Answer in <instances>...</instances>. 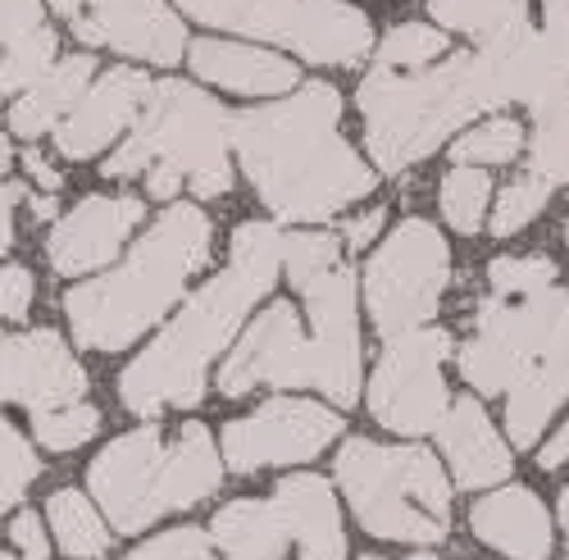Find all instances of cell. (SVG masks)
Segmentation results:
<instances>
[{
    "instance_id": "cell-1",
    "label": "cell",
    "mask_w": 569,
    "mask_h": 560,
    "mask_svg": "<svg viewBox=\"0 0 569 560\" xmlns=\"http://www.w3.org/2000/svg\"><path fill=\"white\" fill-rule=\"evenodd\" d=\"M342 97L328 82H301L292 101L237 110L228 132L242 173L282 223H319L373 192V169L338 132Z\"/></svg>"
},
{
    "instance_id": "cell-2",
    "label": "cell",
    "mask_w": 569,
    "mask_h": 560,
    "mask_svg": "<svg viewBox=\"0 0 569 560\" xmlns=\"http://www.w3.org/2000/svg\"><path fill=\"white\" fill-rule=\"evenodd\" d=\"M288 232L256 219L232 232V264L178 310L169 329L141 351L119 379L123 406L132 414L156 419L160 410H192L206 397L210 360L237 338L247 310L273 288L282 269Z\"/></svg>"
},
{
    "instance_id": "cell-3",
    "label": "cell",
    "mask_w": 569,
    "mask_h": 560,
    "mask_svg": "<svg viewBox=\"0 0 569 560\" xmlns=\"http://www.w3.org/2000/svg\"><path fill=\"white\" fill-rule=\"evenodd\" d=\"M210 242L214 228L201 210L192 206L164 210L119 269L69 288L64 319L73 329V342L87 351L132 347L182 297L187 278L210 260Z\"/></svg>"
},
{
    "instance_id": "cell-4",
    "label": "cell",
    "mask_w": 569,
    "mask_h": 560,
    "mask_svg": "<svg viewBox=\"0 0 569 560\" xmlns=\"http://www.w3.org/2000/svg\"><path fill=\"white\" fill-rule=\"evenodd\" d=\"M356 101L365 119V142L383 173H401L419 164L469 119L497 110L473 51H456L447 56V64L415 69V73L373 64V73H365L356 91Z\"/></svg>"
},
{
    "instance_id": "cell-5",
    "label": "cell",
    "mask_w": 569,
    "mask_h": 560,
    "mask_svg": "<svg viewBox=\"0 0 569 560\" xmlns=\"http://www.w3.org/2000/svg\"><path fill=\"white\" fill-rule=\"evenodd\" d=\"M228 123H232V114L214 97H206L201 87L164 78L151 87L147 110L137 114L132 132L119 142V151L106 160L101 173L123 182L137 173H151L156 164H173L201 201H214L232 187Z\"/></svg>"
},
{
    "instance_id": "cell-6",
    "label": "cell",
    "mask_w": 569,
    "mask_h": 560,
    "mask_svg": "<svg viewBox=\"0 0 569 560\" xmlns=\"http://www.w3.org/2000/svg\"><path fill=\"white\" fill-rule=\"evenodd\" d=\"M338 483L365 533L388 542H419V547H433L447 538L451 492L433 451L351 438L338 451Z\"/></svg>"
},
{
    "instance_id": "cell-7",
    "label": "cell",
    "mask_w": 569,
    "mask_h": 560,
    "mask_svg": "<svg viewBox=\"0 0 569 560\" xmlns=\"http://www.w3.org/2000/svg\"><path fill=\"white\" fill-rule=\"evenodd\" d=\"M197 23L264 37L310 64H360L373 51L369 19L347 0H173Z\"/></svg>"
},
{
    "instance_id": "cell-8",
    "label": "cell",
    "mask_w": 569,
    "mask_h": 560,
    "mask_svg": "<svg viewBox=\"0 0 569 560\" xmlns=\"http://www.w3.org/2000/svg\"><path fill=\"white\" fill-rule=\"evenodd\" d=\"M447 278H451V251L442 232L429 219L397 223L392 238L365 264V301L373 314V329L383 338L423 329L438 314Z\"/></svg>"
},
{
    "instance_id": "cell-9",
    "label": "cell",
    "mask_w": 569,
    "mask_h": 560,
    "mask_svg": "<svg viewBox=\"0 0 569 560\" xmlns=\"http://www.w3.org/2000/svg\"><path fill=\"white\" fill-rule=\"evenodd\" d=\"M447 356H451V333L429 329V323L401 338H388L383 360L373 364V379H369V410L378 424L401 438L442 429V419L451 410L447 383H442Z\"/></svg>"
},
{
    "instance_id": "cell-10",
    "label": "cell",
    "mask_w": 569,
    "mask_h": 560,
    "mask_svg": "<svg viewBox=\"0 0 569 560\" xmlns=\"http://www.w3.org/2000/svg\"><path fill=\"white\" fill-rule=\"evenodd\" d=\"M338 433V410L301 397H273L223 429V464L232 474H256L264 464H301L315 460Z\"/></svg>"
},
{
    "instance_id": "cell-11",
    "label": "cell",
    "mask_w": 569,
    "mask_h": 560,
    "mask_svg": "<svg viewBox=\"0 0 569 560\" xmlns=\"http://www.w3.org/2000/svg\"><path fill=\"white\" fill-rule=\"evenodd\" d=\"M56 14L87 46H110L141 64H178L187 46L182 19L164 0H51Z\"/></svg>"
},
{
    "instance_id": "cell-12",
    "label": "cell",
    "mask_w": 569,
    "mask_h": 560,
    "mask_svg": "<svg viewBox=\"0 0 569 560\" xmlns=\"http://www.w3.org/2000/svg\"><path fill=\"white\" fill-rule=\"evenodd\" d=\"M256 388H315V347L288 301H273L223 356L219 392L251 397Z\"/></svg>"
},
{
    "instance_id": "cell-13",
    "label": "cell",
    "mask_w": 569,
    "mask_h": 560,
    "mask_svg": "<svg viewBox=\"0 0 569 560\" xmlns=\"http://www.w3.org/2000/svg\"><path fill=\"white\" fill-rule=\"evenodd\" d=\"M310 310L315 388L338 406L360 401V329H356V273L333 264L297 288Z\"/></svg>"
},
{
    "instance_id": "cell-14",
    "label": "cell",
    "mask_w": 569,
    "mask_h": 560,
    "mask_svg": "<svg viewBox=\"0 0 569 560\" xmlns=\"http://www.w3.org/2000/svg\"><path fill=\"white\" fill-rule=\"evenodd\" d=\"M164 438L156 424L132 429L114 438L97 460H91V497L101 501L106 520L119 533H141L151 520H160V464H164Z\"/></svg>"
},
{
    "instance_id": "cell-15",
    "label": "cell",
    "mask_w": 569,
    "mask_h": 560,
    "mask_svg": "<svg viewBox=\"0 0 569 560\" xmlns=\"http://www.w3.org/2000/svg\"><path fill=\"white\" fill-rule=\"evenodd\" d=\"M6 401L23 410H56L73 406L87 397V373L64 347L60 333L32 329V333H10L6 338Z\"/></svg>"
},
{
    "instance_id": "cell-16",
    "label": "cell",
    "mask_w": 569,
    "mask_h": 560,
    "mask_svg": "<svg viewBox=\"0 0 569 560\" xmlns=\"http://www.w3.org/2000/svg\"><path fill=\"white\" fill-rule=\"evenodd\" d=\"M147 219V206L137 197H87L78 201L51 232V264L64 278H82L119 256V247L132 238V228Z\"/></svg>"
},
{
    "instance_id": "cell-17",
    "label": "cell",
    "mask_w": 569,
    "mask_h": 560,
    "mask_svg": "<svg viewBox=\"0 0 569 560\" xmlns=\"http://www.w3.org/2000/svg\"><path fill=\"white\" fill-rule=\"evenodd\" d=\"M151 78L141 69H110L87 87V97L73 106V114L56 128V147L64 160H91L101 156L114 137L137 123V114L151 101Z\"/></svg>"
},
{
    "instance_id": "cell-18",
    "label": "cell",
    "mask_w": 569,
    "mask_h": 560,
    "mask_svg": "<svg viewBox=\"0 0 569 560\" xmlns=\"http://www.w3.org/2000/svg\"><path fill=\"white\" fill-rule=\"evenodd\" d=\"M187 60H192L197 78L237 91V97H282V91L301 87V69L288 56H273L264 46H247V41L197 37Z\"/></svg>"
},
{
    "instance_id": "cell-19",
    "label": "cell",
    "mask_w": 569,
    "mask_h": 560,
    "mask_svg": "<svg viewBox=\"0 0 569 560\" xmlns=\"http://www.w3.org/2000/svg\"><path fill=\"white\" fill-rule=\"evenodd\" d=\"M469 524L492 551H501L510 560H547L551 556V516L538 501V492L525 483L473 501Z\"/></svg>"
},
{
    "instance_id": "cell-20",
    "label": "cell",
    "mask_w": 569,
    "mask_h": 560,
    "mask_svg": "<svg viewBox=\"0 0 569 560\" xmlns=\"http://www.w3.org/2000/svg\"><path fill=\"white\" fill-rule=\"evenodd\" d=\"M438 438H442V451L451 460V474L460 488L483 492V488H497L501 479H510V447L497 438L483 401H473V397L451 401Z\"/></svg>"
},
{
    "instance_id": "cell-21",
    "label": "cell",
    "mask_w": 569,
    "mask_h": 560,
    "mask_svg": "<svg viewBox=\"0 0 569 560\" xmlns=\"http://www.w3.org/2000/svg\"><path fill=\"white\" fill-rule=\"evenodd\" d=\"M273 506L288 520L292 542L301 547V560H347V538L338 520L333 488L319 474H292L273 492Z\"/></svg>"
},
{
    "instance_id": "cell-22",
    "label": "cell",
    "mask_w": 569,
    "mask_h": 560,
    "mask_svg": "<svg viewBox=\"0 0 569 560\" xmlns=\"http://www.w3.org/2000/svg\"><path fill=\"white\" fill-rule=\"evenodd\" d=\"M569 310V292L547 288L533 297H488L479 306V333L515 347L519 356H542V347L551 342V333L560 329V319Z\"/></svg>"
},
{
    "instance_id": "cell-23",
    "label": "cell",
    "mask_w": 569,
    "mask_h": 560,
    "mask_svg": "<svg viewBox=\"0 0 569 560\" xmlns=\"http://www.w3.org/2000/svg\"><path fill=\"white\" fill-rule=\"evenodd\" d=\"M515 101L533 114L569 106V28H525L515 46Z\"/></svg>"
},
{
    "instance_id": "cell-24",
    "label": "cell",
    "mask_w": 569,
    "mask_h": 560,
    "mask_svg": "<svg viewBox=\"0 0 569 560\" xmlns=\"http://www.w3.org/2000/svg\"><path fill=\"white\" fill-rule=\"evenodd\" d=\"M219 479H223V460L206 424H182L178 438L164 447V464H160V516L197 506L219 488Z\"/></svg>"
},
{
    "instance_id": "cell-25",
    "label": "cell",
    "mask_w": 569,
    "mask_h": 560,
    "mask_svg": "<svg viewBox=\"0 0 569 560\" xmlns=\"http://www.w3.org/2000/svg\"><path fill=\"white\" fill-rule=\"evenodd\" d=\"M97 82V60L91 56H69L46 73L37 87H28L10 110V132L14 137H41L46 128H60L73 106L87 97V87Z\"/></svg>"
},
{
    "instance_id": "cell-26",
    "label": "cell",
    "mask_w": 569,
    "mask_h": 560,
    "mask_svg": "<svg viewBox=\"0 0 569 560\" xmlns=\"http://www.w3.org/2000/svg\"><path fill=\"white\" fill-rule=\"evenodd\" d=\"M228 560H278L288 547V520L273 501H228L210 524Z\"/></svg>"
},
{
    "instance_id": "cell-27",
    "label": "cell",
    "mask_w": 569,
    "mask_h": 560,
    "mask_svg": "<svg viewBox=\"0 0 569 560\" xmlns=\"http://www.w3.org/2000/svg\"><path fill=\"white\" fill-rule=\"evenodd\" d=\"M565 401V388L551 379L547 369H525V379H519L510 392H506V429H510V442L519 451L538 447L547 419L556 414V406Z\"/></svg>"
},
{
    "instance_id": "cell-28",
    "label": "cell",
    "mask_w": 569,
    "mask_h": 560,
    "mask_svg": "<svg viewBox=\"0 0 569 560\" xmlns=\"http://www.w3.org/2000/svg\"><path fill=\"white\" fill-rule=\"evenodd\" d=\"M456 360H460L465 383H469L473 392H483V397L510 392L519 379H525V369H533L529 356H519L515 347H506V342H497V338H488V333H473V338L460 347Z\"/></svg>"
},
{
    "instance_id": "cell-29",
    "label": "cell",
    "mask_w": 569,
    "mask_h": 560,
    "mask_svg": "<svg viewBox=\"0 0 569 560\" xmlns=\"http://www.w3.org/2000/svg\"><path fill=\"white\" fill-rule=\"evenodd\" d=\"M46 520H51L60 547H64L73 560H97V556H106L110 533H106L101 516L91 510V501H87L82 492H73V488L56 492L51 501H46Z\"/></svg>"
},
{
    "instance_id": "cell-30",
    "label": "cell",
    "mask_w": 569,
    "mask_h": 560,
    "mask_svg": "<svg viewBox=\"0 0 569 560\" xmlns=\"http://www.w3.org/2000/svg\"><path fill=\"white\" fill-rule=\"evenodd\" d=\"M429 14L442 28L488 41V37H501L519 23H529V0H429Z\"/></svg>"
},
{
    "instance_id": "cell-31",
    "label": "cell",
    "mask_w": 569,
    "mask_h": 560,
    "mask_svg": "<svg viewBox=\"0 0 569 560\" xmlns=\"http://www.w3.org/2000/svg\"><path fill=\"white\" fill-rule=\"evenodd\" d=\"M529 173H538V178L551 182V187L569 182V106H556V110L533 114V132H529Z\"/></svg>"
},
{
    "instance_id": "cell-32",
    "label": "cell",
    "mask_w": 569,
    "mask_h": 560,
    "mask_svg": "<svg viewBox=\"0 0 569 560\" xmlns=\"http://www.w3.org/2000/svg\"><path fill=\"white\" fill-rule=\"evenodd\" d=\"M492 201V178L473 164H456L442 178V214L456 232H479L483 228V210Z\"/></svg>"
},
{
    "instance_id": "cell-33",
    "label": "cell",
    "mask_w": 569,
    "mask_h": 560,
    "mask_svg": "<svg viewBox=\"0 0 569 560\" xmlns=\"http://www.w3.org/2000/svg\"><path fill=\"white\" fill-rule=\"evenodd\" d=\"M525 128H519L515 119H488L479 128H469L465 137H456L451 142V156L456 164H473V169H488V164H506L519 156V147H525Z\"/></svg>"
},
{
    "instance_id": "cell-34",
    "label": "cell",
    "mask_w": 569,
    "mask_h": 560,
    "mask_svg": "<svg viewBox=\"0 0 569 560\" xmlns=\"http://www.w3.org/2000/svg\"><path fill=\"white\" fill-rule=\"evenodd\" d=\"M438 56H447V32L423 28V23H397V28H388L383 41H378V69L415 73Z\"/></svg>"
},
{
    "instance_id": "cell-35",
    "label": "cell",
    "mask_w": 569,
    "mask_h": 560,
    "mask_svg": "<svg viewBox=\"0 0 569 560\" xmlns=\"http://www.w3.org/2000/svg\"><path fill=\"white\" fill-rule=\"evenodd\" d=\"M32 429H37V442H46V451H73V447H82V442L97 438L101 410L91 406V401L37 410V414H32Z\"/></svg>"
},
{
    "instance_id": "cell-36",
    "label": "cell",
    "mask_w": 569,
    "mask_h": 560,
    "mask_svg": "<svg viewBox=\"0 0 569 560\" xmlns=\"http://www.w3.org/2000/svg\"><path fill=\"white\" fill-rule=\"evenodd\" d=\"M551 197V182H542L538 173H519L515 182H506V192L492 206V232L497 238H515L519 228H529Z\"/></svg>"
},
{
    "instance_id": "cell-37",
    "label": "cell",
    "mask_w": 569,
    "mask_h": 560,
    "mask_svg": "<svg viewBox=\"0 0 569 560\" xmlns=\"http://www.w3.org/2000/svg\"><path fill=\"white\" fill-rule=\"evenodd\" d=\"M488 278L497 297H533L556 288V264L547 256H501L488 264Z\"/></svg>"
},
{
    "instance_id": "cell-38",
    "label": "cell",
    "mask_w": 569,
    "mask_h": 560,
    "mask_svg": "<svg viewBox=\"0 0 569 560\" xmlns=\"http://www.w3.org/2000/svg\"><path fill=\"white\" fill-rule=\"evenodd\" d=\"M333 264H342L333 232H288V242H282V273L292 278V288L310 283L315 273L333 269Z\"/></svg>"
},
{
    "instance_id": "cell-39",
    "label": "cell",
    "mask_w": 569,
    "mask_h": 560,
    "mask_svg": "<svg viewBox=\"0 0 569 560\" xmlns=\"http://www.w3.org/2000/svg\"><path fill=\"white\" fill-rule=\"evenodd\" d=\"M0 456H6V483H0V501H6V510H10V506L23 501L28 483L41 474V464H37L32 447L23 442V433L10 424V419H6V438H0Z\"/></svg>"
},
{
    "instance_id": "cell-40",
    "label": "cell",
    "mask_w": 569,
    "mask_h": 560,
    "mask_svg": "<svg viewBox=\"0 0 569 560\" xmlns=\"http://www.w3.org/2000/svg\"><path fill=\"white\" fill-rule=\"evenodd\" d=\"M128 560H214V551H210V538L206 533L173 529V533H164V538H156L147 547H137Z\"/></svg>"
},
{
    "instance_id": "cell-41",
    "label": "cell",
    "mask_w": 569,
    "mask_h": 560,
    "mask_svg": "<svg viewBox=\"0 0 569 560\" xmlns=\"http://www.w3.org/2000/svg\"><path fill=\"white\" fill-rule=\"evenodd\" d=\"M0 310H6L10 323L28 319V310H32V269L6 264V273H0Z\"/></svg>"
},
{
    "instance_id": "cell-42",
    "label": "cell",
    "mask_w": 569,
    "mask_h": 560,
    "mask_svg": "<svg viewBox=\"0 0 569 560\" xmlns=\"http://www.w3.org/2000/svg\"><path fill=\"white\" fill-rule=\"evenodd\" d=\"M41 28H46L41 0H6V46L19 41V37H32Z\"/></svg>"
},
{
    "instance_id": "cell-43",
    "label": "cell",
    "mask_w": 569,
    "mask_h": 560,
    "mask_svg": "<svg viewBox=\"0 0 569 560\" xmlns=\"http://www.w3.org/2000/svg\"><path fill=\"white\" fill-rule=\"evenodd\" d=\"M10 542L23 551V560H46V529H41V520L37 516H14V524H10Z\"/></svg>"
},
{
    "instance_id": "cell-44",
    "label": "cell",
    "mask_w": 569,
    "mask_h": 560,
    "mask_svg": "<svg viewBox=\"0 0 569 560\" xmlns=\"http://www.w3.org/2000/svg\"><path fill=\"white\" fill-rule=\"evenodd\" d=\"M383 219H388V214L378 210V206H373V210H360L356 219H347V228H342V232H347V247H351V251L373 247V238L383 232Z\"/></svg>"
},
{
    "instance_id": "cell-45",
    "label": "cell",
    "mask_w": 569,
    "mask_h": 560,
    "mask_svg": "<svg viewBox=\"0 0 569 560\" xmlns=\"http://www.w3.org/2000/svg\"><path fill=\"white\" fill-rule=\"evenodd\" d=\"M178 187H187V178H182L173 164H156V169L147 173V192H151L156 201H169V197H178Z\"/></svg>"
},
{
    "instance_id": "cell-46",
    "label": "cell",
    "mask_w": 569,
    "mask_h": 560,
    "mask_svg": "<svg viewBox=\"0 0 569 560\" xmlns=\"http://www.w3.org/2000/svg\"><path fill=\"white\" fill-rule=\"evenodd\" d=\"M569 460V419H565V424L556 429V438L538 451V470H547V474H556L560 470V464Z\"/></svg>"
},
{
    "instance_id": "cell-47",
    "label": "cell",
    "mask_w": 569,
    "mask_h": 560,
    "mask_svg": "<svg viewBox=\"0 0 569 560\" xmlns=\"http://www.w3.org/2000/svg\"><path fill=\"white\" fill-rule=\"evenodd\" d=\"M23 169L32 173V182L37 187H46V192H60V173H56V164L51 160H41V151H23Z\"/></svg>"
},
{
    "instance_id": "cell-48",
    "label": "cell",
    "mask_w": 569,
    "mask_h": 560,
    "mask_svg": "<svg viewBox=\"0 0 569 560\" xmlns=\"http://www.w3.org/2000/svg\"><path fill=\"white\" fill-rule=\"evenodd\" d=\"M547 28H569V0H542Z\"/></svg>"
},
{
    "instance_id": "cell-49",
    "label": "cell",
    "mask_w": 569,
    "mask_h": 560,
    "mask_svg": "<svg viewBox=\"0 0 569 560\" xmlns=\"http://www.w3.org/2000/svg\"><path fill=\"white\" fill-rule=\"evenodd\" d=\"M28 206H32L37 219H51V214H56V197H32Z\"/></svg>"
},
{
    "instance_id": "cell-50",
    "label": "cell",
    "mask_w": 569,
    "mask_h": 560,
    "mask_svg": "<svg viewBox=\"0 0 569 560\" xmlns=\"http://www.w3.org/2000/svg\"><path fill=\"white\" fill-rule=\"evenodd\" d=\"M560 529H565V542H569V488L560 492Z\"/></svg>"
},
{
    "instance_id": "cell-51",
    "label": "cell",
    "mask_w": 569,
    "mask_h": 560,
    "mask_svg": "<svg viewBox=\"0 0 569 560\" xmlns=\"http://www.w3.org/2000/svg\"><path fill=\"white\" fill-rule=\"evenodd\" d=\"M365 560H383V556H365ZM410 560H433V556H410Z\"/></svg>"
},
{
    "instance_id": "cell-52",
    "label": "cell",
    "mask_w": 569,
    "mask_h": 560,
    "mask_svg": "<svg viewBox=\"0 0 569 560\" xmlns=\"http://www.w3.org/2000/svg\"><path fill=\"white\" fill-rule=\"evenodd\" d=\"M565 242H569V219H565Z\"/></svg>"
},
{
    "instance_id": "cell-53",
    "label": "cell",
    "mask_w": 569,
    "mask_h": 560,
    "mask_svg": "<svg viewBox=\"0 0 569 560\" xmlns=\"http://www.w3.org/2000/svg\"><path fill=\"white\" fill-rule=\"evenodd\" d=\"M6 560H10V556H6Z\"/></svg>"
}]
</instances>
